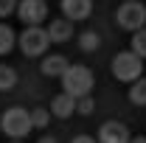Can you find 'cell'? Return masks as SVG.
<instances>
[{"mask_svg":"<svg viewBox=\"0 0 146 143\" xmlns=\"http://www.w3.org/2000/svg\"><path fill=\"white\" fill-rule=\"evenodd\" d=\"M17 6H20L17 0H0V17H9V14H11Z\"/></svg>","mask_w":146,"mask_h":143,"instance_id":"obj_18","label":"cell"},{"mask_svg":"<svg viewBox=\"0 0 146 143\" xmlns=\"http://www.w3.org/2000/svg\"><path fill=\"white\" fill-rule=\"evenodd\" d=\"M17 42H20V48H23L25 56H42L45 48L51 45V36H48V28L31 25V28H25V31L17 36Z\"/></svg>","mask_w":146,"mask_h":143,"instance_id":"obj_5","label":"cell"},{"mask_svg":"<svg viewBox=\"0 0 146 143\" xmlns=\"http://www.w3.org/2000/svg\"><path fill=\"white\" fill-rule=\"evenodd\" d=\"M0 126H3V132H6L11 140H23V138L34 129V121H31V112H25V109H20V107H11V109L3 112Z\"/></svg>","mask_w":146,"mask_h":143,"instance_id":"obj_2","label":"cell"},{"mask_svg":"<svg viewBox=\"0 0 146 143\" xmlns=\"http://www.w3.org/2000/svg\"><path fill=\"white\" fill-rule=\"evenodd\" d=\"M93 107H96V104H93V98H90V95L79 98V112H82V115H90V112H93Z\"/></svg>","mask_w":146,"mask_h":143,"instance_id":"obj_19","label":"cell"},{"mask_svg":"<svg viewBox=\"0 0 146 143\" xmlns=\"http://www.w3.org/2000/svg\"><path fill=\"white\" fill-rule=\"evenodd\" d=\"M132 51L141 56V59H146V28H141V31L132 34Z\"/></svg>","mask_w":146,"mask_h":143,"instance_id":"obj_16","label":"cell"},{"mask_svg":"<svg viewBox=\"0 0 146 143\" xmlns=\"http://www.w3.org/2000/svg\"><path fill=\"white\" fill-rule=\"evenodd\" d=\"M48 36H51V42H68V39L73 36L70 20H51V25H48Z\"/></svg>","mask_w":146,"mask_h":143,"instance_id":"obj_11","label":"cell"},{"mask_svg":"<svg viewBox=\"0 0 146 143\" xmlns=\"http://www.w3.org/2000/svg\"><path fill=\"white\" fill-rule=\"evenodd\" d=\"M39 68H42V73H45V76H59V79H62V76L68 73V68H70V65H68V59H65L62 54H54V56H45Z\"/></svg>","mask_w":146,"mask_h":143,"instance_id":"obj_10","label":"cell"},{"mask_svg":"<svg viewBox=\"0 0 146 143\" xmlns=\"http://www.w3.org/2000/svg\"><path fill=\"white\" fill-rule=\"evenodd\" d=\"M73 109H79V98H73L68 93H59L54 101H51V112H54L56 118H70Z\"/></svg>","mask_w":146,"mask_h":143,"instance_id":"obj_9","label":"cell"},{"mask_svg":"<svg viewBox=\"0 0 146 143\" xmlns=\"http://www.w3.org/2000/svg\"><path fill=\"white\" fill-rule=\"evenodd\" d=\"M11 143H23V140H11Z\"/></svg>","mask_w":146,"mask_h":143,"instance_id":"obj_23","label":"cell"},{"mask_svg":"<svg viewBox=\"0 0 146 143\" xmlns=\"http://www.w3.org/2000/svg\"><path fill=\"white\" fill-rule=\"evenodd\" d=\"M143 70V59L135 51H121L112 56V76L118 81H138Z\"/></svg>","mask_w":146,"mask_h":143,"instance_id":"obj_3","label":"cell"},{"mask_svg":"<svg viewBox=\"0 0 146 143\" xmlns=\"http://www.w3.org/2000/svg\"><path fill=\"white\" fill-rule=\"evenodd\" d=\"M129 140H132V135L121 121H107L98 129V143H129Z\"/></svg>","mask_w":146,"mask_h":143,"instance_id":"obj_7","label":"cell"},{"mask_svg":"<svg viewBox=\"0 0 146 143\" xmlns=\"http://www.w3.org/2000/svg\"><path fill=\"white\" fill-rule=\"evenodd\" d=\"M48 118H51V115H48V109H34V112H31V121H34V129H45V126H48Z\"/></svg>","mask_w":146,"mask_h":143,"instance_id":"obj_17","label":"cell"},{"mask_svg":"<svg viewBox=\"0 0 146 143\" xmlns=\"http://www.w3.org/2000/svg\"><path fill=\"white\" fill-rule=\"evenodd\" d=\"M93 0H62V14L68 20H87Z\"/></svg>","mask_w":146,"mask_h":143,"instance_id":"obj_8","label":"cell"},{"mask_svg":"<svg viewBox=\"0 0 146 143\" xmlns=\"http://www.w3.org/2000/svg\"><path fill=\"white\" fill-rule=\"evenodd\" d=\"M115 23L124 28V31H141L146 25V6L138 3V0H127L118 11H115Z\"/></svg>","mask_w":146,"mask_h":143,"instance_id":"obj_4","label":"cell"},{"mask_svg":"<svg viewBox=\"0 0 146 143\" xmlns=\"http://www.w3.org/2000/svg\"><path fill=\"white\" fill-rule=\"evenodd\" d=\"M70 143H96L93 138H87V135H79V138H73Z\"/></svg>","mask_w":146,"mask_h":143,"instance_id":"obj_20","label":"cell"},{"mask_svg":"<svg viewBox=\"0 0 146 143\" xmlns=\"http://www.w3.org/2000/svg\"><path fill=\"white\" fill-rule=\"evenodd\" d=\"M129 143H146V138H143V135H138V138H132Z\"/></svg>","mask_w":146,"mask_h":143,"instance_id":"obj_21","label":"cell"},{"mask_svg":"<svg viewBox=\"0 0 146 143\" xmlns=\"http://www.w3.org/2000/svg\"><path fill=\"white\" fill-rule=\"evenodd\" d=\"M93 73L90 68H82V65H73V68H68V73L62 76V93H68V95H73V98H84V95H90L93 90Z\"/></svg>","mask_w":146,"mask_h":143,"instance_id":"obj_1","label":"cell"},{"mask_svg":"<svg viewBox=\"0 0 146 143\" xmlns=\"http://www.w3.org/2000/svg\"><path fill=\"white\" fill-rule=\"evenodd\" d=\"M36 143H56V140H54V138H39Z\"/></svg>","mask_w":146,"mask_h":143,"instance_id":"obj_22","label":"cell"},{"mask_svg":"<svg viewBox=\"0 0 146 143\" xmlns=\"http://www.w3.org/2000/svg\"><path fill=\"white\" fill-rule=\"evenodd\" d=\"M101 45V36L96 34V31H84V34L79 36V48L82 51H96Z\"/></svg>","mask_w":146,"mask_h":143,"instance_id":"obj_15","label":"cell"},{"mask_svg":"<svg viewBox=\"0 0 146 143\" xmlns=\"http://www.w3.org/2000/svg\"><path fill=\"white\" fill-rule=\"evenodd\" d=\"M129 101L135 107H146V79H138L129 84Z\"/></svg>","mask_w":146,"mask_h":143,"instance_id":"obj_12","label":"cell"},{"mask_svg":"<svg viewBox=\"0 0 146 143\" xmlns=\"http://www.w3.org/2000/svg\"><path fill=\"white\" fill-rule=\"evenodd\" d=\"M17 14H20V20H23L28 28H31V25H39L42 20L48 17V3H45V0H20Z\"/></svg>","mask_w":146,"mask_h":143,"instance_id":"obj_6","label":"cell"},{"mask_svg":"<svg viewBox=\"0 0 146 143\" xmlns=\"http://www.w3.org/2000/svg\"><path fill=\"white\" fill-rule=\"evenodd\" d=\"M17 84V73L14 68H9V65H0V90L6 93V90H11Z\"/></svg>","mask_w":146,"mask_h":143,"instance_id":"obj_14","label":"cell"},{"mask_svg":"<svg viewBox=\"0 0 146 143\" xmlns=\"http://www.w3.org/2000/svg\"><path fill=\"white\" fill-rule=\"evenodd\" d=\"M14 42H17V36L14 31L6 25V23H0V56H6L11 48H14Z\"/></svg>","mask_w":146,"mask_h":143,"instance_id":"obj_13","label":"cell"}]
</instances>
